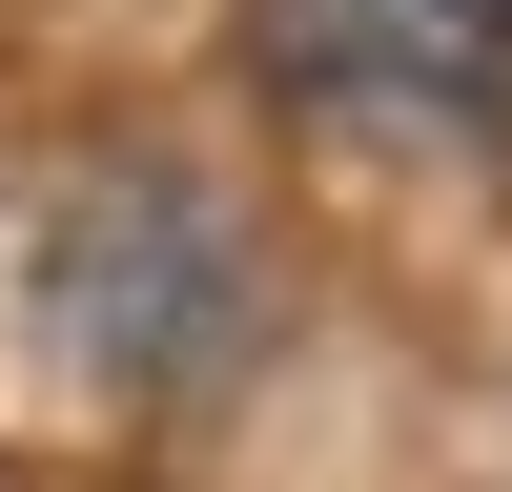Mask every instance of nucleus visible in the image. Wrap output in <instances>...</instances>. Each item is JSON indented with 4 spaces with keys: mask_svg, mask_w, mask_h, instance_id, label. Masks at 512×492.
Listing matches in <instances>:
<instances>
[{
    "mask_svg": "<svg viewBox=\"0 0 512 492\" xmlns=\"http://www.w3.org/2000/svg\"><path fill=\"white\" fill-rule=\"evenodd\" d=\"M246 62H267L287 103L512 123V0H246Z\"/></svg>",
    "mask_w": 512,
    "mask_h": 492,
    "instance_id": "1",
    "label": "nucleus"
}]
</instances>
